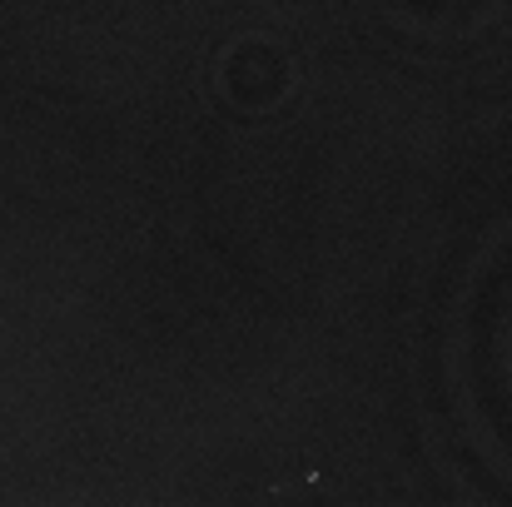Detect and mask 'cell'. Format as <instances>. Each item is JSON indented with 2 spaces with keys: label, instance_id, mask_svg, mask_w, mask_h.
<instances>
[{
  "label": "cell",
  "instance_id": "obj_1",
  "mask_svg": "<svg viewBox=\"0 0 512 507\" xmlns=\"http://www.w3.org/2000/svg\"><path fill=\"white\" fill-rule=\"evenodd\" d=\"M294 85L289 55L274 40H239L224 60V95L239 110H274Z\"/></svg>",
  "mask_w": 512,
  "mask_h": 507
},
{
  "label": "cell",
  "instance_id": "obj_2",
  "mask_svg": "<svg viewBox=\"0 0 512 507\" xmlns=\"http://www.w3.org/2000/svg\"><path fill=\"white\" fill-rule=\"evenodd\" d=\"M393 25L413 30V35H448L478 20L483 0H373Z\"/></svg>",
  "mask_w": 512,
  "mask_h": 507
}]
</instances>
